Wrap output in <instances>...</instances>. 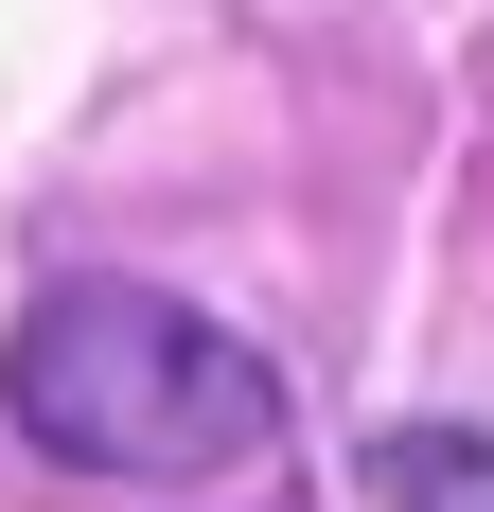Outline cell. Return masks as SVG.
Here are the masks:
<instances>
[{"label":"cell","mask_w":494,"mask_h":512,"mask_svg":"<svg viewBox=\"0 0 494 512\" xmlns=\"http://www.w3.org/2000/svg\"><path fill=\"white\" fill-rule=\"evenodd\" d=\"M0 407L18 442L71 477H230L283 442V371L247 354L230 318L159 301V283H36L0 336Z\"/></svg>","instance_id":"6da1fadb"},{"label":"cell","mask_w":494,"mask_h":512,"mask_svg":"<svg viewBox=\"0 0 494 512\" xmlns=\"http://www.w3.org/2000/svg\"><path fill=\"white\" fill-rule=\"evenodd\" d=\"M371 495L389 512H494V424H389L371 442Z\"/></svg>","instance_id":"7a4b0ae2"}]
</instances>
